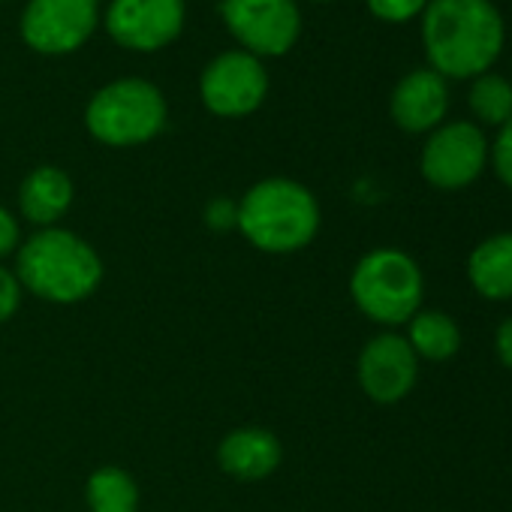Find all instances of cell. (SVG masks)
<instances>
[{
  "mask_svg": "<svg viewBox=\"0 0 512 512\" xmlns=\"http://www.w3.org/2000/svg\"><path fill=\"white\" fill-rule=\"evenodd\" d=\"M73 181L64 169L58 166H40L34 169L22 187H19V208L22 217L40 229L58 226V220L70 211L73 205Z\"/></svg>",
  "mask_w": 512,
  "mask_h": 512,
  "instance_id": "14",
  "label": "cell"
},
{
  "mask_svg": "<svg viewBox=\"0 0 512 512\" xmlns=\"http://www.w3.org/2000/svg\"><path fill=\"white\" fill-rule=\"evenodd\" d=\"M223 22L247 55H284L299 40V7L293 0H223Z\"/></svg>",
  "mask_w": 512,
  "mask_h": 512,
  "instance_id": "6",
  "label": "cell"
},
{
  "mask_svg": "<svg viewBox=\"0 0 512 512\" xmlns=\"http://www.w3.org/2000/svg\"><path fill=\"white\" fill-rule=\"evenodd\" d=\"M422 290V269L413 256L395 247H377L365 253L350 278V296L356 308L383 326L410 323L422 305Z\"/></svg>",
  "mask_w": 512,
  "mask_h": 512,
  "instance_id": "4",
  "label": "cell"
},
{
  "mask_svg": "<svg viewBox=\"0 0 512 512\" xmlns=\"http://www.w3.org/2000/svg\"><path fill=\"white\" fill-rule=\"evenodd\" d=\"M205 223H208V229H214V232L235 229V226H238V202L223 199V196L211 199L208 208H205Z\"/></svg>",
  "mask_w": 512,
  "mask_h": 512,
  "instance_id": "22",
  "label": "cell"
},
{
  "mask_svg": "<svg viewBox=\"0 0 512 512\" xmlns=\"http://www.w3.org/2000/svg\"><path fill=\"white\" fill-rule=\"evenodd\" d=\"M85 124L103 145H142L166 127V100L145 79H121L91 97Z\"/></svg>",
  "mask_w": 512,
  "mask_h": 512,
  "instance_id": "5",
  "label": "cell"
},
{
  "mask_svg": "<svg viewBox=\"0 0 512 512\" xmlns=\"http://www.w3.org/2000/svg\"><path fill=\"white\" fill-rule=\"evenodd\" d=\"M109 37L133 52H157L184 28V0H112Z\"/></svg>",
  "mask_w": 512,
  "mask_h": 512,
  "instance_id": "10",
  "label": "cell"
},
{
  "mask_svg": "<svg viewBox=\"0 0 512 512\" xmlns=\"http://www.w3.org/2000/svg\"><path fill=\"white\" fill-rule=\"evenodd\" d=\"M16 278L25 293L43 302L76 305L91 299L103 284V260L82 235L49 226L19 244Z\"/></svg>",
  "mask_w": 512,
  "mask_h": 512,
  "instance_id": "2",
  "label": "cell"
},
{
  "mask_svg": "<svg viewBox=\"0 0 512 512\" xmlns=\"http://www.w3.org/2000/svg\"><path fill=\"white\" fill-rule=\"evenodd\" d=\"M368 7L383 22H407L428 7V0H368Z\"/></svg>",
  "mask_w": 512,
  "mask_h": 512,
  "instance_id": "19",
  "label": "cell"
},
{
  "mask_svg": "<svg viewBox=\"0 0 512 512\" xmlns=\"http://www.w3.org/2000/svg\"><path fill=\"white\" fill-rule=\"evenodd\" d=\"M97 28V0H31L22 40L43 55L76 52Z\"/></svg>",
  "mask_w": 512,
  "mask_h": 512,
  "instance_id": "9",
  "label": "cell"
},
{
  "mask_svg": "<svg viewBox=\"0 0 512 512\" xmlns=\"http://www.w3.org/2000/svg\"><path fill=\"white\" fill-rule=\"evenodd\" d=\"M494 350H497V359L512 368V317L500 323L497 335H494Z\"/></svg>",
  "mask_w": 512,
  "mask_h": 512,
  "instance_id": "24",
  "label": "cell"
},
{
  "mask_svg": "<svg viewBox=\"0 0 512 512\" xmlns=\"http://www.w3.org/2000/svg\"><path fill=\"white\" fill-rule=\"evenodd\" d=\"M470 109L485 124H506L512 118V85L503 76H479L470 88Z\"/></svg>",
  "mask_w": 512,
  "mask_h": 512,
  "instance_id": "18",
  "label": "cell"
},
{
  "mask_svg": "<svg viewBox=\"0 0 512 512\" xmlns=\"http://www.w3.org/2000/svg\"><path fill=\"white\" fill-rule=\"evenodd\" d=\"M235 229L263 253H296L320 232V202L293 178H266L241 196Z\"/></svg>",
  "mask_w": 512,
  "mask_h": 512,
  "instance_id": "3",
  "label": "cell"
},
{
  "mask_svg": "<svg viewBox=\"0 0 512 512\" xmlns=\"http://www.w3.org/2000/svg\"><path fill=\"white\" fill-rule=\"evenodd\" d=\"M488 160V145L479 127L467 121L446 124L431 133L422 151V175L440 190H461L473 184Z\"/></svg>",
  "mask_w": 512,
  "mask_h": 512,
  "instance_id": "8",
  "label": "cell"
},
{
  "mask_svg": "<svg viewBox=\"0 0 512 512\" xmlns=\"http://www.w3.org/2000/svg\"><path fill=\"white\" fill-rule=\"evenodd\" d=\"M22 296H25V290H22L16 272L0 266V326L16 317V311L22 308Z\"/></svg>",
  "mask_w": 512,
  "mask_h": 512,
  "instance_id": "20",
  "label": "cell"
},
{
  "mask_svg": "<svg viewBox=\"0 0 512 512\" xmlns=\"http://www.w3.org/2000/svg\"><path fill=\"white\" fill-rule=\"evenodd\" d=\"M284 446L269 428L244 425L229 431L217 446V464L238 482H260L281 467Z\"/></svg>",
  "mask_w": 512,
  "mask_h": 512,
  "instance_id": "12",
  "label": "cell"
},
{
  "mask_svg": "<svg viewBox=\"0 0 512 512\" xmlns=\"http://www.w3.org/2000/svg\"><path fill=\"white\" fill-rule=\"evenodd\" d=\"M449 106L446 79L434 70H416L404 76L392 91V118L407 133L434 130Z\"/></svg>",
  "mask_w": 512,
  "mask_h": 512,
  "instance_id": "13",
  "label": "cell"
},
{
  "mask_svg": "<svg viewBox=\"0 0 512 512\" xmlns=\"http://www.w3.org/2000/svg\"><path fill=\"white\" fill-rule=\"evenodd\" d=\"M407 344L419 359L428 362H446L461 347V329L458 323L443 311H416L407 323Z\"/></svg>",
  "mask_w": 512,
  "mask_h": 512,
  "instance_id": "16",
  "label": "cell"
},
{
  "mask_svg": "<svg viewBox=\"0 0 512 512\" xmlns=\"http://www.w3.org/2000/svg\"><path fill=\"white\" fill-rule=\"evenodd\" d=\"M491 163H494V172H497V178L506 184V187H512V118L500 127V133H497V142H494V148H491Z\"/></svg>",
  "mask_w": 512,
  "mask_h": 512,
  "instance_id": "21",
  "label": "cell"
},
{
  "mask_svg": "<svg viewBox=\"0 0 512 512\" xmlns=\"http://www.w3.org/2000/svg\"><path fill=\"white\" fill-rule=\"evenodd\" d=\"M422 43L434 73L473 79L503 52V19L491 0H431L422 16Z\"/></svg>",
  "mask_w": 512,
  "mask_h": 512,
  "instance_id": "1",
  "label": "cell"
},
{
  "mask_svg": "<svg viewBox=\"0 0 512 512\" xmlns=\"http://www.w3.org/2000/svg\"><path fill=\"white\" fill-rule=\"evenodd\" d=\"M202 103L220 118H244L269 94L266 67L247 52H223L202 73Z\"/></svg>",
  "mask_w": 512,
  "mask_h": 512,
  "instance_id": "7",
  "label": "cell"
},
{
  "mask_svg": "<svg viewBox=\"0 0 512 512\" xmlns=\"http://www.w3.org/2000/svg\"><path fill=\"white\" fill-rule=\"evenodd\" d=\"M19 244H22L19 220L4 205H0V260H4V256H10V253H16Z\"/></svg>",
  "mask_w": 512,
  "mask_h": 512,
  "instance_id": "23",
  "label": "cell"
},
{
  "mask_svg": "<svg viewBox=\"0 0 512 512\" xmlns=\"http://www.w3.org/2000/svg\"><path fill=\"white\" fill-rule=\"evenodd\" d=\"M85 503L91 512H139V485L124 467L106 464L88 476Z\"/></svg>",
  "mask_w": 512,
  "mask_h": 512,
  "instance_id": "17",
  "label": "cell"
},
{
  "mask_svg": "<svg viewBox=\"0 0 512 512\" xmlns=\"http://www.w3.org/2000/svg\"><path fill=\"white\" fill-rule=\"evenodd\" d=\"M473 290L491 302L512 299V232L485 238L467 260Z\"/></svg>",
  "mask_w": 512,
  "mask_h": 512,
  "instance_id": "15",
  "label": "cell"
},
{
  "mask_svg": "<svg viewBox=\"0 0 512 512\" xmlns=\"http://www.w3.org/2000/svg\"><path fill=\"white\" fill-rule=\"evenodd\" d=\"M359 386L377 404H398L407 398L419 377V356L401 335H377L359 353Z\"/></svg>",
  "mask_w": 512,
  "mask_h": 512,
  "instance_id": "11",
  "label": "cell"
}]
</instances>
